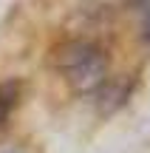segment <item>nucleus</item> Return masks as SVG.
Instances as JSON below:
<instances>
[{
    "instance_id": "obj_1",
    "label": "nucleus",
    "mask_w": 150,
    "mask_h": 153,
    "mask_svg": "<svg viewBox=\"0 0 150 153\" xmlns=\"http://www.w3.org/2000/svg\"><path fill=\"white\" fill-rule=\"evenodd\" d=\"M57 65L74 94H91L108 79V54L91 40H71L60 48Z\"/></svg>"
},
{
    "instance_id": "obj_2",
    "label": "nucleus",
    "mask_w": 150,
    "mask_h": 153,
    "mask_svg": "<svg viewBox=\"0 0 150 153\" xmlns=\"http://www.w3.org/2000/svg\"><path fill=\"white\" fill-rule=\"evenodd\" d=\"M20 97H23V82L20 79H3L0 82V131L9 125L14 108L20 105Z\"/></svg>"
},
{
    "instance_id": "obj_3",
    "label": "nucleus",
    "mask_w": 150,
    "mask_h": 153,
    "mask_svg": "<svg viewBox=\"0 0 150 153\" xmlns=\"http://www.w3.org/2000/svg\"><path fill=\"white\" fill-rule=\"evenodd\" d=\"M142 40L145 45H150V9L145 11V20H142Z\"/></svg>"
}]
</instances>
